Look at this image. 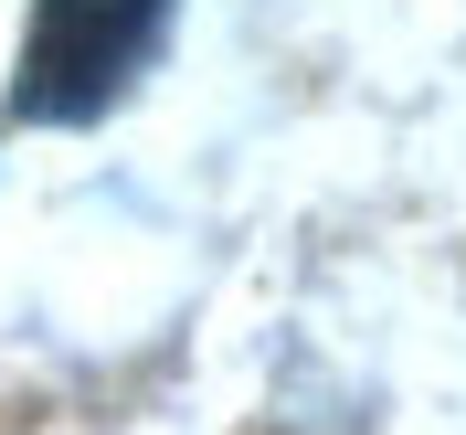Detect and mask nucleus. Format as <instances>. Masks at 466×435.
<instances>
[{
    "mask_svg": "<svg viewBox=\"0 0 466 435\" xmlns=\"http://www.w3.org/2000/svg\"><path fill=\"white\" fill-rule=\"evenodd\" d=\"M170 0H43L22 54V117H86L148 64Z\"/></svg>",
    "mask_w": 466,
    "mask_h": 435,
    "instance_id": "nucleus-1",
    "label": "nucleus"
}]
</instances>
